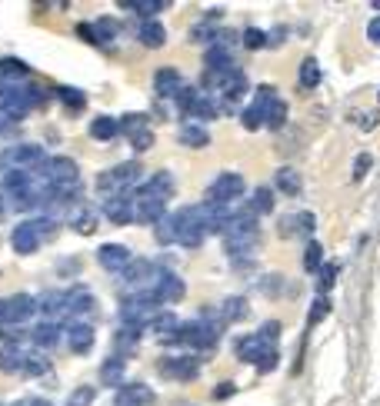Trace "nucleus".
Listing matches in <instances>:
<instances>
[{
  "label": "nucleus",
  "instance_id": "1",
  "mask_svg": "<svg viewBox=\"0 0 380 406\" xmlns=\"http://www.w3.org/2000/svg\"><path fill=\"white\" fill-rule=\"evenodd\" d=\"M57 233V220L54 217H40V220H24L10 233V247H14L20 256H31L40 250V243L50 240Z\"/></svg>",
  "mask_w": 380,
  "mask_h": 406
},
{
  "label": "nucleus",
  "instance_id": "2",
  "mask_svg": "<svg viewBox=\"0 0 380 406\" xmlns=\"http://www.w3.org/2000/svg\"><path fill=\"white\" fill-rule=\"evenodd\" d=\"M140 177H144V166H140L137 160H123V164L104 170L97 187H100L104 194H110V196H127L130 190H137Z\"/></svg>",
  "mask_w": 380,
  "mask_h": 406
},
{
  "label": "nucleus",
  "instance_id": "3",
  "mask_svg": "<svg viewBox=\"0 0 380 406\" xmlns=\"http://www.w3.org/2000/svg\"><path fill=\"white\" fill-rule=\"evenodd\" d=\"M160 276H164V267H157V263H151V260H134V263L121 273L123 286H127L130 293H140V290H157Z\"/></svg>",
  "mask_w": 380,
  "mask_h": 406
},
{
  "label": "nucleus",
  "instance_id": "4",
  "mask_svg": "<svg viewBox=\"0 0 380 406\" xmlns=\"http://www.w3.org/2000/svg\"><path fill=\"white\" fill-rule=\"evenodd\" d=\"M44 173L57 190H77V183H80V166L70 157H50L44 164Z\"/></svg>",
  "mask_w": 380,
  "mask_h": 406
},
{
  "label": "nucleus",
  "instance_id": "5",
  "mask_svg": "<svg viewBox=\"0 0 380 406\" xmlns=\"http://www.w3.org/2000/svg\"><path fill=\"white\" fill-rule=\"evenodd\" d=\"M0 114L10 117V120H24L31 114V107L24 100V87H14V84H0Z\"/></svg>",
  "mask_w": 380,
  "mask_h": 406
},
{
  "label": "nucleus",
  "instance_id": "6",
  "mask_svg": "<svg viewBox=\"0 0 380 406\" xmlns=\"http://www.w3.org/2000/svg\"><path fill=\"white\" fill-rule=\"evenodd\" d=\"M241 194H243L241 173H220V177L207 187V200H211V203H227V200H237Z\"/></svg>",
  "mask_w": 380,
  "mask_h": 406
},
{
  "label": "nucleus",
  "instance_id": "7",
  "mask_svg": "<svg viewBox=\"0 0 380 406\" xmlns=\"http://www.w3.org/2000/svg\"><path fill=\"white\" fill-rule=\"evenodd\" d=\"M31 313H37V297L31 293H14L3 300V323H24Z\"/></svg>",
  "mask_w": 380,
  "mask_h": 406
},
{
  "label": "nucleus",
  "instance_id": "8",
  "mask_svg": "<svg viewBox=\"0 0 380 406\" xmlns=\"http://www.w3.org/2000/svg\"><path fill=\"white\" fill-rule=\"evenodd\" d=\"M97 260H100V267L110 273H123L134 263V256H130V250H127L123 243H104V247L97 250Z\"/></svg>",
  "mask_w": 380,
  "mask_h": 406
},
{
  "label": "nucleus",
  "instance_id": "9",
  "mask_svg": "<svg viewBox=\"0 0 380 406\" xmlns=\"http://www.w3.org/2000/svg\"><path fill=\"white\" fill-rule=\"evenodd\" d=\"M63 340H67V346H70L74 353H91L93 350V327L84 323V320H74V323L63 327Z\"/></svg>",
  "mask_w": 380,
  "mask_h": 406
},
{
  "label": "nucleus",
  "instance_id": "10",
  "mask_svg": "<svg viewBox=\"0 0 380 406\" xmlns=\"http://www.w3.org/2000/svg\"><path fill=\"white\" fill-rule=\"evenodd\" d=\"M160 376L170 380H197L200 360L197 357H174V360H160Z\"/></svg>",
  "mask_w": 380,
  "mask_h": 406
},
{
  "label": "nucleus",
  "instance_id": "11",
  "mask_svg": "<svg viewBox=\"0 0 380 406\" xmlns=\"http://www.w3.org/2000/svg\"><path fill=\"white\" fill-rule=\"evenodd\" d=\"M204 237H207L204 226H197L183 210L177 213V237H174V243H181V247H187V250H197L200 243H204Z\"/></svg>",
  "mask_w": 380,
  "mask_h": 406
},
{
  "label": "nucleus",
  "instance_id": "12",
  "mask_svg": "<svg viewBox=\"0 0 380 406\" xmlns=\"http://www.w3.org/2000/svg\"><path fill=\"white\" fill-rule=\"evenodd\" d=\"M170 194H174V177H170V173H153L151 180H144L137 187V196H144V200H160V203H167Z\"/></svg>",
  "mask_w": 380,
  "mask_h": 406
},
{
  "label": "nucleus",
  "instance_id": "13",
  "mask_svg": "<svg viewBox=\"0 0 380 406\" xmlns=\"http://www.w3.org/2000/svg\"><path fill=\"white\" fill-rule=\"evenodd\" d=\"M117 406H153V390L147 387V383H127V387H121L117 390Z\"/></svg>",
  "mask_w": 380,
  "mask_h": 406
},
{
  "label": "nucleus",
  "instance_id": "14",
  "mask_svg": "<svg viewBox=\"0 0 380 406\" xmlns=\"http://www.w3.org/2000/svg\"><path fill=\"white\" fill-rule=\"evenodd\" d=\"M37 313L50 316V323H57V316L67 313V290H47L37 297Z\"/></svg>",
  "mask_w": 380,
  "mask_h": 406
},
{
  "label": "nucleus",
  "instance_id": "15",
  "mask_svg": "<svg viewBox=\"0 0 380 406\" xmlns=\"http://www.w3.org/2000/svg\"><path fill=\"white\" fill-rule=\"evenodd\" d=\"M271 350H277V346H267L257 333H254V336H241V340H237V357H241V360H247V363H254V366H257V363L264 360Z\"/></svg>",
  "mask_w": 380,
  "mask_h": 406
},
{
  "label": "nucleus",
  "instance_id": "16",
  "mask_svg": "<svg viewBox=\"0 0 380 406\" xmlns=\"http://www.w3.org/2000/svg\"><path fill=\"white\" fill-rule=\"evenodd\" d=\"M164 217H167V207H164L160 200H144V196L134 200V220H137V224H153L157 226Z\"/></svg>",
  "mask_w": 380,
  "mask_h": 406
},
{
  "label": "nucleus",
  "instance_id": "17",
  "mask_svg": "<svg viewBox=\"0 0 380 406\" xmlns=\"http://www.w3.org/2000/svg\"><path fill=\"white\" fill-rule=\"evenodd\" d=\"M104 217L110 224H130L134 220V200H127V196H107Z\"/></svg>",
  "mask_w": 380,
  "mask_h": 406
},
{
  "label": "nucleus",
  "instance_id": "18",
  "mask_svg": "<svg viewBox=\"0 0 380 406\" xmlns=\"http://www.w3.org/2000/svg\"><path fill=\"white\" fill-rule=\"evenodd\" d=\"M67 224H70L74 233H93L97 213H93V207H87V203H74V207L67 210Z\"/></svg>",
  "mask_w": 380,
  "mask_h": 406
},
{
  "label": "nucleus",
  "instance_id": "19",
  "mask_svg": "<svg viewBox=\"0 0 380 406\" xmlns=\"http://www.w3.org/2000/svg\"><path fill=\"white\" fill-rule=\"evenodd\" d=\"M137 40L144 47L157 50V47L167 44V31H164V24H160V20H140L137 24Z\"/></svg>",
  "mask_w": 380,
  "mask_h": 406
},
{
  "label": "nucleus",
  "instance_id": "20",
  "mask_svg": "<svg viewBox=\"0 0 380 406\" xmlns=\"http://www.w3.org/2000/svg\"><path fill=\"white\" fill-rule=\"evenodd\" d=\"M153 87H157L160 97H177V91L183 87L181 70H174V67H160V70L153 74Z\"/></svg>",
  "mask_w": 380,
  "mask_h": 406
},
{
  "label": "nucleus",
  "instance_id": "21",
  "mask_svg": "<svg viewBox=\"0 0 380 406\" xmlns=\"http://www.w3.org/2000/svg\"><path fill=\"white\" fill-rule=\"evenodd\" d=\"M93 310H97V300L91 290H84V286L67 290V313H93Z\"/></svg>",
  "mask_w": 380,
  "mask_h": 406
},
{
  "label": "nucleus",
  "instance_id": "22",
  "mask_svg": "<svg viewBox=\"0 0 380 406\" xmlns=\"http://www.w3.org/2000/svg\"><path fill=\"white\" fill-rule=\"evenodd\" d=\"M181 297H183V280L177 276V273L164 270L160 283H157V300H160V303H177Z\"/></svg>",
  "mask_w": 380,
  "mask_h": 406
},
{
  "label": "nucleus",
  "instance_id": "23",
  "mask_svg": "<svg viewBox=\"0 0 380 406\" xmlns=\"http://www.w3.org/2000/svg\"><path fill=\"white\" fill-rule=\"evenodd\" d=\"M257 233H230V237H224V247H227V253L234 256V260H247L243 253H250L254 247H257Z\"/></svg>",
  "mask_w": 380,
  "mask_h": 406
},
{
  "label": "nucleus",
  "instance_id": "24",
  "mask_svg": "<svg viewBox=\"0 0 380 406\" xmlns=\"http://www.w3.org/2000/svg\"><path fill=\"white\" fill-rule=\"evenodd\" d=\"M140 343V327H130V323H123L117 336H114V350H117V357H130Z\"/></svg>",
  "mask_w": 380,
  "mask_h": 406
},
{
  "label": "nucleus",
  "instance_id": "25",
  "mask_svg": "<svg viewBox=\"0 0 380 406\" xmlns=\"http://www.w3.org/2000/svg\"><path fill=\"white\" fill-rule=\"evenodd\" d=\"M220 316H224V323H241V320L250 316V303L243 297H227L220 303Z\"/></svg>",
  "mask_w": 380,
  "mask_h": 406
},
{
  "label": "nucleus",
  "instance_id": "26",
  "mask_svg": "<svg viewBox=\"0 0 380 406\" xmlns=\"http://www.w3.org/2000/svg\"><path fill=\"white\" fill-rule=\"evenodd\" d=\"M31 340L37 346H57L63 340V330L57 327V323H50V320H47V323H37V327L31 330Z\"/></svg>",
  "mask_w": 380,
  "mask_h": 406
},
{
  "label": "nucleus",
  "instance_id": "27",
  "mask_svg": "<svg viewBox=\"0 0 380 406\" xmlns=\"http://www.w3.org/2000/svg\"><path fill=\"white\" fill-rule=\"evenodd\" d=\"M284 123H287V100L274 97L271 104L264 107V127H271V130H280Z\"/></svg>",
  "mask_w": 380,
  "mask_h": 406
},
{
  "label": "nucleus",
  "instance_id": "28",
  "mask_svg": "<svg viewBox=\"0 0 380 406\" xmlns=\"http://www.w3.org/2000/svg\"><path fill=\"white\" fill-rule=\"evenodd\" d=\"M31 77V67L17 57H0V84H10V80H24Z\"/></svg>",
  "mask_w": 380,
  "mask_h": 406
},
{
  "label": "nucleus",
  "instance_id": "29",
  "mask_svg": "<svg viewBox=\"0 0 380 406\" xmlns=\"http://www.w3.org/2000/svg\"><path fill=\"white\" fill-rule=\"evenodd\" d=\"M274 183H277V190H280V194H287V196L301 194V173H297L294 166H280V170H277V177H274Z\"/></svg>",
  "mask_w": 380,
  "mask_h": 406
},
{
  "label": "nucleus",
  "instance_id": "30",
  "mask_svg": "<svg viewBox=\"0 0 380 406\" xmlns=\"http://www.w3.org/2000/svg\"><path fill=\"white\" fill-rule=\"evenodd\" d=\"M177 136H181L183 147H207V143H211V134H207L200 123H183Z\"/></svg>",
  "mask_w": 380,
  "mask_h": 406
},
{
  "label": "nucleus",
  "instance_id": "31",
  "mask_svg": "<svg viewBox=\"0 0 380 406\" xmlns=\"http://www.w3.org/2000/svg\"><path fill=\"white\" fill-rule=\"evenodd\" d=\"M91 136L93 140H114V136H121V120L117 117H97L91 123Z\"/></svg>",
  "mask_w": 380,
  "mask_h": 406
},
{
  "label": "nucleus",
  "instance_id": "32",
  "mask_svg": "<svg viewBox=\"0 0 380 406\" xmlns=\"http://www.w3.org/2000/svg\"><path fill=\"white\" fill-rule=\"evenodd\" d=\"M91 31H93V40H97V47H107L114 37H117V24L110 20V17H97L91 24Z\"/></svg>",
  "mask_w": 380,
  "mask_h": 406
},
{
  "label": "nucleus",
  "instance_id": "33",
  "mask_svg": "<svg viewBox=\"0 0 380 406\" xmlns=\"http://www.w3.org/2000/svg\"><path fill=\"white\" fill-rule=\"evenodd\" d=\"M50 370V360L44 353H24V363H20V376H44Z\"/></svg>",
  "mask_w": 380,
  "mask_h": 406
},
{
  "label": "nucleus",
  "instance_id": "34",
  "mask_svg": "<svg viewBox=\"0 0 380 406\" xmlns=\"http://www.w3.org/2000/svg\"><path fill=\"white\" fill-rule=\"evenodd\" d=\"M123 7H127V10H134V14H140V20H153V17L160 14L167 3H160V0H127Z\"/></svg>",
  "mask_w": 380,
  "mask_h": 406
},
{
  "label": "nucleus",
  "instance_id": "35",
  "mask_svg": "<svg viewBox=\"0 0 380 406\" xmlns=\"http://www.w3.org/2000/svg\"><path fill=\"white\" fill-rule=\"evenodd\" d=\"M247 207L257 213V217H260V213H271V210H274V190H271V187H257Z\"/></svg>",
  "mask_w": 380,
  "mask_h": 406
},
{
  "label": "nucleus",
  "instance_id": "36",
  "mask_svg": "<svg viewBox=\"0 0 380 406\" xmlns=\"http://www.w3.org/2000/svg\"><path fill=\"white\" fill-rule=\"evenodd\" d=\"M123 370H127V366H123V357H107L104 366H100V380L117 387V383L123 380Z\"/></svg>",
  "mask_w": 380,
  "mask_h": 406
},
{
  "label": "nucleus",
  "instance_id": "37",
  "mask_svg": "<svg viewBox=\"0 0 380 406\" xmlns=\"http://www.w3.org/2000/svg\"><path fill=\"white\" fill-rule=\"evenodd\" d=\"M204 63H207V70H230V67H234L230 50H224V47H211V50L204 54Z\"/></svg>",
  "mask_w": 380,
  "mask_h": 406
},
{
  "label": "nucleus",
  "instance_id": "38",
  "mask_svg": "<svg viewBox=\"0 0 380 406\" xmlns=\"http://www.w3.org/2000/svg\"><path fill=\"white\" fill-rule=\"evenodd\" d=\"M57 100H61L67 110H84V104H87V93L77 91V87H57Z\"/></svg>",
  "mask_w": 380,
  "mask_h": 406
},
{
  "label": "nucleus",
  "instance_id": "39",
  "mask_svg": "<svg viewBox=\"0 0 380 406\" xmlns=\"http://www.w3.org/2000/svg\"><path fill=\"white\" fill-rule=\"evenodd\" d=\"M117 120H121V134H127V136L144 130V127H151V117H147V114H123Z\"/></svg>",
  "mask_w": 380,
  "mask_h": 406
},
{
  "label": "nucleus",
  "instance_id": "40",
  "mask_svg": "<svg viewBox=\"0 0 380 406\" xmlns=\"http://www.w3.org/2000/svg\"><path fill=\"white\" fill-rule=\"evenodd\" d=\"M324 267V247L317 240H307V250H304V270L317 273Z\"/></svg>",
  "mask_w": 380,
  "mask_h": 406
},
{
  "label": "nucleus",
  "instance_id": "41",
  "mask_svg": "<svg viewBox=\"0 0 380 406\" xmlns=\"http://www.w3.org/2000/svg\"><path fill=\"white\" fill-rule=\"evenodd\" d=\"M197 97H200L197 87H187V84H183L181 91H177V97H174V104H177V110H181V114H187V117H190V110H194V104H197Z\"/></svg>",
  "mask_w": 380,
  "mask_h": 406
},
{
  "label": "nucleus",
  "instance_id": "42",
  "mask_svg": "<svg viewBox=\"0 0 380 406\" xmlns=\"http://www.w3.org/2000/svg\"><path fill=\"white\" fill-rule=\"evenodd\" d=\"M301 84H304L307 91H314L320 84V63L314 61V57H307V61L301 63Z\"/></svg>",
  "mask_w": 380,
  "mask_h": 406
},
{
  "label": "nucleus",
  "instance_id": "43",
  "mask_svg": "<svg viewBox=\"0 0 380 406\" xmlns=\"http://www.w3.org/2000/svg\"><path fill=\"white\" fill-rule=\"evenodd\" d=\"M153 230H157V243H174V237H177V213H167Z\"/></svg>",
  "mask_w": 380,
  "mask_h": 406
},
{
  "label": "nucleus",
  "instance_id": "44",
  "mask_svg": "<svg viewBox=\"0 0 380 406\" xmlns=\"http://www.w3.org/2000/svg\"><path fill=\"white\" fill-rule=\"evenodd\" d=\"M241 44L247 47V50H264V47H267V33L257 31V27H247V31L241 33Z\"/></svg>",
  "mask_w": 380,
  "mask_h": 406
},
{
  "label": "nucleus",
  "instance_id": "45",
  "mask_svg": "<svg viewBox=\"0 0 380 406\" xmlns=\"http://www.w3.org/2000/svg\"><path fill=\"white\" fill-rule=\"evenodd\" d=\"M130 147H134L137 153L151 150V147H153V130H151V127H144V130H137V134H130Z\"/></svg>",
  "mask_w": 380,
  "mask_h": 406
},
{
  "label": "nucleus",
  "instance_id": "46",
  "mask_svg": "<svg viewBox=\"0 0 380 406\" xmlns=\"http://www.w3.org/2000/svg\"><path fill=\"white\" fill-rule=\"evenodd\" d=\"M241 120L247 130H260V127H264V110H260V107H247L241 114Z\"/></svg>",
  "mask_w": 380,
  "mask_h": 406
},
{
  "label": "nucleus",
  "instance_id": "47",
  "mask_svg": "<svg viewBox=\"0 0 380 406\" xmlns=\"http://www.w3.org/2000/svg\"><path fill=\"white\" fill-rule=\"evenodd\" d=\"M327 313H330V300H327V297H317V300H314V306H310V320H307V323H310V327H317Z\"/></svg>",
  "mask_w": 380,
  "mask_h": 406
},
{
  "label": "nucleus",
  "instance_id": "48",
  "mask_svg": "<svg viewBox=\"0 0 380 406\" xmlns=\"http://www.w3.org/2000/svg\"><path fill=\"white\" fill-rule=\"evenodd\" d=\"M257 336H260V340H264L267 346H274L277 340H280V323H277V320H267V323L260 327Z\"/></svg>",
  "mask_w": 380,
  "mask_h": 406
},
{
  "label": "nucleus",
  "instance_id": "49",
  "mask_svg": "<svg viewBox=\"0 0 380 406\" xmlns=\"http://www.w3.org/2000/svg\"><path fill=\"white\" fill-rule=\"evenodd\" d=\"M91 403H93L91 387H77V390L70 393V400H67V406H91Z\"/></svg>",
  "mask_w": 380,
  "mask_h": 406
},
{
  "label": "nucleus",
  "instance_id": "50",
  "mask_svg": "<svg viewBox=\"0 0 380 406\" xmlns=\"http://www.w3.org/2000/svg\"><path fill=\"white\" fill-rule=\"evenodd\" d=\"M370 166H374V157H370V153H357V164H354V180H357V183L364 180Z\"/></svg>",
  "mask_w": 380,
  "mask_h": 406
},
{
  "label": "nucleus",
  "instance_id": "51",
  "mask_svg": "<svg viewBox=\"0 0 380 406\" xmlns=\"http://www.w3.org/2000/svg\"><path fill=\"white\" fill-rule=\"evenodd\" d=\"M334 276H337V267L334 263H327V267H320V283H317V290H320V297L334 286Z\"/></svg>",
  "mask_w": 380,
  "mask_h": 406
},
{
  "label": "nucleus",
  "instance_id": "52",
  "mask_svg": "<svg viewBox=\"0 0 380 406\" xmlns=\"http://www.w3.org/2000/svg\"><path fill=\"white\" fill-rule=\"evenodd\" d=\"M280 283H284V276H264V280H260V293L280 297Z\"/></svg>",
  "mask_w": 380,
  "mask_h": 406
},
{
  "label": "nucleus",
  "instance_id": "53",
  "mask_svg": "<svg viewBox=\"0 0 380 406\" xmlns=\"http://www.w3.org/2000/svg\"><path fill=\"white\" fill-rule=\"evenodd\" d=\"M297 230H301V237H310L314 233V217L310 213H301L297 217Z\"/></svg>",
  "mask_w": 380,
  "mask_h": 406
},
{
  "label": "nucleus",
  "instance_id": "54",
  "mask_svg": "<svg viewBox=\"0 0 380 406\" xmlns=\"http://www.w3.org/2000/svg\"><path fill=\"white\" fill-rule=\"evenodd\" d=\"M234 393H237V387H234V383H220V387H213V400H230V396H234Z\"/></svg>",
  "mask_w": 380,
  "mask_h": 406
},
{
  "label": "nucleus",
  "instance_id": "55",
  "mask_svg": "<svg viewBox=\"0 0 380 406\" xmlns=\"http://www.w3.org/2000/svg\"><path fill=\"white\" fill-rule=\"evenodd\" d=\"M277 360H280V357H277V350H271V353H267V357L257 363V370H260V373H271V370L277 366Z\"/></svg>",
  "mask_w": 380,
  "mask_h": 406
},
{
  "label": "nucleus",
  "instance_id": "56",
  "mask_svg": "<svg viewBox=\"0 0 380 406\" xmlns=\"http://www.w3.org/2000/svg\"><path fill=\"white\" fill-rule=\"evenodd\" d=\"M357 120L364 123V130H370V127H377V123H380V117H377V114H357Z\"/></svg>",
  "mask_w": 380,
  "mask_h": 406
},
{
  "label": "nucleus",
  "instance_id": "57",
  "mask_svg": "<svg viewBox=\"0 0 380 406\" xmlns=\"http://www.w3.org/2000/svg\"><path fill=\"white\" fill-rule=\"evenodd\" d=\"M367 37L380 44V17H374V20H370V27H367Z\"/></svg>",
  "mask_w": 380,
  "mask_h": 406
},
{
  "label": "nucleus",
  "instance_id": "58",
  "mask_svg": "<svg viewBox=\"0 0 380 406\" xmlns=\"http://www.w3.org/2000/svg\"><path fill=\"white\" fill-rule=\"evenodd\" d=\"M14 406H50L47 400H37V396H27V400H17Z\"/></svg>",
  "mask_w": 380,
  "mask_h": 406
},
{
  "label": "nucleus",
  "instance_id": "59",
  "mask_svg": "<svg viewBox=\"0 0 380 406\" xmlns=\"http://www.w3.org/2000/svg\"><path fill=\"white\" fill-rule=\"evenodd\" d=\"M0 134H3V120H0Z\"/></svg>",
  "mask_w": 380,
  "mask_h": 406
}]
</instances>
